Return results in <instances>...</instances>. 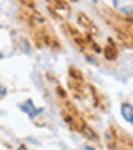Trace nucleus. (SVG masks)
<instances>
[{
	"mask_svg": "<svg viewBox=\"0 0 133 150\" xmlns=\"http://www.w3.org/2000/svg\"><path fill=\"white\" fill-rule=\"evenodd\" d=\"M22 110L28 113V117H30V118H33L35 115H38V113L42 112V108H33L32 100H27V102L23 103V105H22Z\"/></svg>",
	"mask_w": 133,
	"mask_h": 150,
	"instance_id": "f257e3e1",
	"label": "nucleus"
},
{
	"mask_svg": "<svg viewBox=\"0 0 133 150\" xmlns=\"http://www.w3.org/2000/svg\"><path fill=\"white\" fill-rule=\"evenodd\" d=\"M122 115L128 123H133V107L130 103H123L122 105Z\"/></svg>",
	"mask_w": 133,
	"mask_h": 150,
	"instance_id": "f03ea898",
	"label": "nucleus"
},
{
	"mask_svg": "<svg viewBox=\"0 0 133 150\" xmlns=\"http://www.w3.org/2000/svg\"><path fill=\"white\" fill-rule=\"evenodd\" d=\"M5 87H0V97H2V95H5Z\"/></svg>",
	"mask_w": 133,
	"mask_h": 150,
	"instance_id": "7ed1b4c3",
	"label": "nucleus"
},
{
	"mask_svg": "<svg viewBox=\"0 0 133 150\" xmlns=\"http://www.w3.org/2000/svg\"><path fill=\"white\" fill-rule=\"evenodd\" d=\"M85 150H93V149H91V147H85Z\"/></svg>",
	"mask_w": 133,
	"mask_h": 150,
	"instance_id": "20e7f679",
	"label": "nucleus"
},
{
	"mask_svg": "<svg viewBox=\"0 0 133 150\" xmlns=\"http://www.w3.org/2000/svg\"><path fill=\"white\" fill-rule=\"evenodd\" d=\"M91 2H93V4H96V2H98V0H91Z\"/></svg>",
	"mask_w": 133,
	"mask_h": 150,
	"instance_id": "39448f33",
	"label": "nucleus"
}]
</instances>
